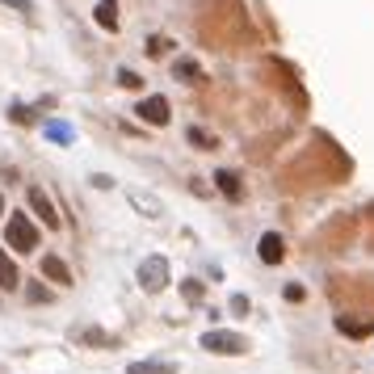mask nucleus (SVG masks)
Returning a JSON list of instances; mask_svg holds the SVG:
<instances>
[{
    "label": "nucleus",
    "instance_id": "10",
    "mask_svg": "<svg viewBox=\"0 0 374 374\" xmlns=\"http://www.w3.org/2000/svg\"><path fill=\"white\" fill-rule=\"evenodd\" d=\"M17 286H21V274H17L13 257L0 248V290H17Z\"/></svg>",
    "mask_w": 374,
    "mask_h": 374
},
{
    "label": "nucleus",
    "instance_id": "25",
    "mask_svg": "<svg viewBox=\"0 0 374 374\" xmlns=\"http://www.w3.org/2000/svg\"><path fill=\"white\" fill-rule=\"evenodd\" d=\"M0 219H4V198H0Z\"/></svg>",
    "mask_w": 374,
    "mask_h": 374
},
{
    "label": "nucleus",
    "instance_id": "5",
    "mask_svg": "<svg viewBox=\"0 0 374 374\" xmlns=\"http://www.w3.org/2000/svg\"><path fill=\"white\" fill-rule=\"evenodd\" d=\"M135 114H139L147 126H168V101H164V97H143V101L135 105Z\"/></svg>",
    "mask_w": 374,
    "mask_h": 374
},
{
    "label": "nucleus",
    "instance_id": "13",
    "mask_svg": "<svg viewBox=\"0 0 374 374\" xmlns=\"http://www.w3.org/2000/svg\"><path fill=\"white\" fill-rule=\"evenodd\" d=\"M126 374H177V366H173V362H156V358H152V362H131Z\"/></svg>",
    "mask_w": 374,
    "mask_h": 374
},
{
    "label": "nucleus",
    "instance_id": "8",
    "mask_svg": "<svg viewBox=\"0 0 374 374\" xmlns=\"http://www.w3.org/2000/svg\"><path fill=\"white\" fill-rule=\"evenodd\" d=\"M173 76H177L181 84H194V80H202V67H198V59L181 55V59H173Z\"/></svg>",
    "mask_w": 374,
    "mask_h": 374
},
{
    "label": "nucleus",
    "instance_id": "6",
    "mask_svg": "<svg viewBox=\"0 0 374 374\" xmlns=\"http://www.w3.org/2000/svg\"><path fill=\"white\" fill-rule=\"evenodd\" d=\"M257 253H261V261H265V265H278V261L286 257V244H282V236H278V232H265V236H261V244H257Z\"/></svg>",
    "mask_w": 374,
    "mask_h": 374
},
{
    "label": "nucleus",
    "instance_id": "16",
    "mask_svg": "<svg viewBox=\"0 0 374 374\" xmlns=\"http://www.w3.org/2000/svg\"><path fill=\"white\" fill-rule=\"evenodd\" d=\"M185 135H189V143H198L202 152H211V147H215V135H211V131H202V126H189Z\"/></svg>",
    "mask_w": 374,
    "mask_h": 374
},
{
    "label": "nucleus",
    "instance_id": "7",
    "mask_svg": "<svg viewBox=\"0 0 374 374\" xmlns=\"http://www.w3.org/2000/svg\"><path fill=\"white\" fill-rule=\"evenodd\" d=\"M215 185H219V194H223V198H232V202H240V198H244L240 177H236V173H227V168H219V173H215Z\"/></svg>",
    "mask_w": 374,
    "mask_h": 374
},
{
    "label": "nucleus",
    "instance_id": "17",
    "mask_svg": "<svg viewBox=\"0 0 374 374\" xmlns=\"http://www.w3.org/2000/svg\"><path fill=\"white\" fill-rule=\"evenodd\" d=\"M181 295H185V303H202V299H206V286L189 278V282H181Z\"/></svg>",
    "mask_w": 374,
    "mask_h": 374
},
{
    "label": "nucleus",
    "instance_id": "3",
    "mask_svg": "<svg viewBox=\"0 0 374 374\" xmlns=\"http://www.w3.org/2000/svg\"><path fill=\"white\" fill-rule=\"evenodd\" d=\"M206 354H244L248 349V341L240 337V333H227V328H215V333H202V341H198Z\"/></svg>",
    "mask_w": 374,
    "mask_h": 374
},
{
    "label": "nucleus",
    "instance_id": "11",
    "mask_svg": "<svg viewBox=\"0 0 374 374\" xmlns=\"http://www.w3.org/2000/svg\"><path fill=\"white\" fill-rule=\"evenodd\" d=\"M337 333H345V337H370L374 324L370 320H354V316H337Z\"/></svg>",
    "mask_w": 374,
    "mask_h": 374
},
{
    "label": "nucleus",
    "instance_id": "1",
    "mask_svg": "<svg viewBox=\"0 0 374 374\" xmlns=\"http://www.w3.org/2000/svg\"><path fill=\"white\" fill-rule=\"evenodd\" d=\"M4 240H8V248H17V253H34L42 236H38V227L29 223L25 211H13V215H8V227H4Z\"/></svg>",
    "mask_w": 374,
    "mask_h": 374
},
{
    "label": "nucleus",
    "instance_id": "18",
    "mask_svg": "<svg viewBox=\"0 0 374 374\" xmlns=\"http://www.w3.org/2000/svg\"><path fill=\"white\" fill-rule=\"evenodd\" d=\"M25 299H29V303H51V286L29 282V286H25Z\"/></svg>",
    "mask_w": 374,
    "mask_h": 374
},
{
    "label": "nucleus",
    "instance_id": "19",
    "mask_svg": "<svg viewBox=\"0 0 374 374\" xmlns=\"http://www.w3.org/2000/svg\"><path fill=\"white\" fill-rule=\"evenodd\" d=\"M118 84H122V88H143V76L131 72V67H122V72H118Z\"/></svg>",
    "mask_w": 374,
    "mask_h": 374
},
{
    "label": "nucleus",
    "instance_id": "15",
    "mask_svg": "<svg viewBox=\"0 0 374 374\" xmlns=\"http://www.w3.org/2000/svg\"><path fill=\"white\" fill-rule=\"evenodd\" d=\"M131 202H135V206H139V211H143L147 219H156V215H164V206H160V202H152L147 194H131Z\"/></svg>",
    "mask_w": 374,
    "mask_h": 374
},
{
    "label": "nucleus",
    "instance_id": "14",
    "mask_svg": "<svg viewBox=\"0 0 374 374\" xmlns=\"http://www.w3.org/2000/svg\"><path fill=\"white\" fill-rule=\"evenodd\" d=\"M46 139H55V143H72L76 131H72L67 122H46Z\"/></svg>",
    "mask_w": 374,
    "mask_h": 374
},
{
    "label": "nucleus",
    "instance_id": "20",
    "mask_svg": "<svg viewBox=\"0 0 374 374\" xmlns=\"http://www.w3.org/2000/svg\"><path fill=\"white\" fill-rule=\"evenodd\" d=\"M168 46H173L168 38H147V55H152V59H160V55H164Z\"/></svg>",
    "mask_w": 374,
    "mask_h": 374
},
{
    "label": "nucleus",
    "instance_id": "2",
    "mask_svg": "<svg viewBox=\"0 0 374 374\" xmlns=\"http://www.w3.org/2000/svg\"><path fill=\"white\" fill-rule=\"evenodd\" d=\"M135 282L147 290V295H160L164 286H168V261L156 253V257H143L139 261V269H135Z\"/></svg>",
    "mask_w": 374,
    "mask_h": 374
},
{
    "label": "nucleus",
    "instance_id": "22",
    "mask_svg": "<svg viewBox=\"0 0 374 374\" xmlns=\"http://www.w3.org/2000/svg\"><path fill=\"white\" fill-rule=\"evenodd\" d=\"M232 312L244 316V312H248V299H244V295H232Z\"/></svg>",
    "mask_w": 374,
    "mask_h": 374
},
{
    "label": "nucleus",
    "instance_id": "21",
    "mask_svg": "<svg viewBox=\"0 0 374 374\" xmlns=\"http://www.w3.org/2000/svg\"><path fill=\"white\" fill-rule=\"evenodd\" d=\"M8 118H13V122H29V118H34V109H29V105H13V109H8Z\"/></svg>",
    "mask_w": 374,
    "mask_h": 374
},
{
    "label": "nucleus",
    "instance_id": "12",
    "mask_svg": "<svg viewBox=\"0 0 374 374\" xmlns=\"http://www.w3.org/2000/svg\"><path fill=\"white\" fill-rule=\"evenodd\" d=\"M97 25L118 29V0H97Z\"/></svg>",
    "mask_w": 374,
    "mask_h": 374
},
{
    "label": "nucleus",
    "instance_id": "9",
    "mask_svg": "<svg viewBox=\"0 0 374 374\" xmlns=\"http://www.w3.org/2000/svg\"><path fill=\"white\" fill-rule=\"evenodd\" d=\"M42 278L59 282V286H72V269L59 261V257H42Z\"/></svg>",
    "mask_w": 374,
    "mask_h": 374
},
{
    "label": "nucleus",
    "instance_id": "24",
    "mask_svg": "<svg viewBox=\"0 0 374 374\" xmlns=\"http://www.w3.org/2000/svg\"><path fill=\"white\" fill-rule=\"evenodd\" d=\"M286 299H290V303H299V299H303V286H295V282H290V286H286Z\"/></svg>",
    "mask_w": 374,
    "mask_h": 374
},
{
    "label": "nucleus",
    "instance_id": "23",
    "mask_svg": "<svg viewBox=\"0 0 374 374\" xmlns=\"http://www.w3.org/2000/svg\"><path fill=\"white\" fill-rule=\"evenodd\" d=\"M0 4H8V8H17V13H29V8H34V0H0Z\"/></svg>",
    "mask_w": 374,
    "mask_h": 374
},
{
    "label": "nucleus",
    "instance_id": "4",
    "mask_svg": "<svg viewBox=\"0 0 374 374\" xmlns=\"http://www.w3.org/2000/svg\"><path fill=\"white\" fill-rule=\"evenodd\" d=\"M25 202H29V211L38 215V223H42V227H59V211L51 206V198H46V189H42V185H29V189H25Z\"/></svg>",
    "mask_w": 374,
    "mask_h": 374
}]
</instances>
